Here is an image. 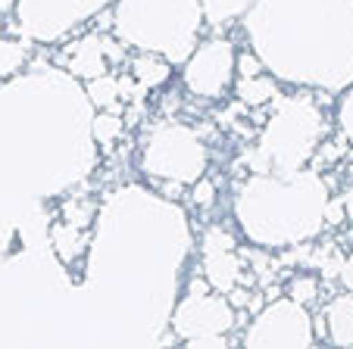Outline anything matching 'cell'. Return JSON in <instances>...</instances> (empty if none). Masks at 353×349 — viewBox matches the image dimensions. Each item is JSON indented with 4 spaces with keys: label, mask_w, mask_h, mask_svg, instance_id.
<instances>
[{
    "label": "cell",
    "mask_w": 353,
    "mask_h": 349,
    "mask_svg": "<svg viewBox=\"0 0 353 349\" xmlns=\"http://www.w3.org/2000/svg\"><path fill=\"white\" fill-rule=\"evenodd\" d=\"M232 78H234L232 41H207V44H200V50L188 60L185 72H181V81H185L188 91L210 100H219L232 87Z\"/></svg>",
    "instance_id": "cell-1"
},
{
    "label": "cell",
    "mask_w": 353,
    "mask_h": 349,
    "mask_svg": "<svg viewBox=\"0 0 353 349\" xmlns=\"http://www.w3.org/2000/svg\"><path fill=\"white\" fill-rule=\"evenodd\" d=\"M66 63V69L75 75V78H97V75L107 72V60H103V50H100V32H91L85 38H79L75 44H69L60 56Z\"/></svg>",
    "instance_id": "cell-2"
},
{
    "label": "cell",
    "mask_w": 353,
    "mask_h": 349,
    "mask_svg": "<svg viewBox=\"0 0 353 349\" xmlns=\"http://www.w3.org/2000/svg\"><path fill=\"white\" fill-rule=\"evenodd\" d=\"M203 275H207L210 287L225 293L234 284H241L244 259L238 256V250H203Z\"/></svg>",
    "instance_id": "cell-3"
},
{
    "label": "cell",
    "mask_w": 353,
    "mask_h": 349,
    "mask_svg": "<svg viewBox=\"0 0 353 349\" xmlns=\"http://www.w3.org/2000/svg\"><path fill=\"white\" fill-rule=\"evenodd\" d=\"M88 228H79V224H69V222H57L50 228V244H54V253L63 259L66 265H75V259H85L88 253Z\"/></svg>",
    "instance_id": "cell-4"
},
{
    "label": "cell",
    "mask_w": 353,
    "mask_h": 349,
    "mask_svg": "<svg viewBox=\"0 0 353 349\" xmlns=\"http://www.w3.org/2000/svg\"><path fill=\"white\" fill-rule=\"evenodd\" d=\"M234 94H238L241 106L260 109V106H269L272 100L281 97V87L275 85V78H269V75L263 72V75H254V78H238Z\"/></svg>",
    "instance_id": "cell-5"
},
{
    "label": "cell",
    "mask_w": 353,
    "mask_h": 349,
    "mask_svg": "<svg viewBox=\"0 0 353 349\" xmlns=\"http://www.w3.org/2000/svg\"><path fill=\"white\" fill-rule=\"evenodd\" d=\"M169 66L160 60V56H154V53H138L132 60V78L138 81L144 91H157V87H163L169 81Z\"/></svg>",
    "instance_id": "cell-6"
},
{
    "label": "cell",
    "mask_w": 353,
    "mask_h": 349,
    "mask_svg": "<svg viewBox=\"0 0 353 349\" xmlns=\"http://www.w3.org/2000/svg\"><path fill=\"white\" fill-rule=\"evenodd\" d=\"M285 297L291 299L294 306H313L316 299L322 297V277L319 275H310V271H294L285 284Z\"/></svg>",
    "instance_id": "cell-7"
},
{
    "label": "cell",
    "mask_w": 353,
    "mask_h": 349,
    "mask_svg": "<svg viewBox=\"0 0 353 349\" xmlns=\"http://www.w3.org/2000/svg\"><path fill=\"white\" fill-rule=\"evenodd\" d=\"M88 97L97 109H113V112H122V97H119V81L116 75L103 72L97 78L88 81Z\"/></svg>",
    "instance_id": "cell-8"
},
{
    "label": "cell",
    "mask_w": 353,
    "mask_h": 349,
    "mask_svg": "<svg viewBox=\"0 0 353 349\" xmlns=\"http://www.w3.org/2000/svg\"><path fill=\"white\" fill-rule=\"evenodd\" d=\"M125 134V119L113 109H100L97 119H94V140H97L103 150H113V144Z\"/></svg>",
    "instance_id": "cell-9"
},
{
    "label": "cell",
    "mask_w": 353,
    "mask_h": 349,
    "mask_svg": "<svg viewBox=\"0 0 353 349\" xmlns=\"http://www.w3.org/2000/svg\"><path fill=\"white\" fill-rule=\"evenodd\" d=\"M94 212H97V203H94V200H88V197H69L66 203L60 206L63 222L79 224V228H91Z\"/></svg>",
    "instance_id": "cell-10"
},
{
    "label": "cell",
    "mask_w": 353,
    "mask_h": 349,
    "mask_svg": "<svg viewBox=\"0 0 353 349\" xmlns=\"http://www.w3.org/2000/svg\"><path fill=\"white\" fill-rule=\"evenodd\" d=\"M26 47L19 44V41H3L0 38V78H10V75H16L22 69V63H26Z\"/></svg>",
    "instance_id": "cell-11"
},
{
    "label": "cell",
    "mask_w": 353,
    "mask_h": 349,
    "mask_svg": "<svg viewBox=\"0 0 353 349\" xmlns=\"http://www.w3.org/2000/svg\"><path fill=\"white\" fill-rule=\"evenodd\" d=\"M234 72H238V78H254V75H263L266 69H263V60L256 53L241 50L234 53Z\"/></svg>",
    "instance_id": "cell-12"
},
{
    "label": "cell",
    "mask_w": 353,
    "mask_h": 349,
    "mask_svg": "<svg viewBox=\"0 0 353 349\" xmlns=\"http://www.w3.org/2000/svg\"><path fill=\"white\" fill-rule=\"evenodd\" d=\"M216 197H219V191H216V184L210 178H200L197 184L191 187V203L197 206V209H213Z\"/></svg>",
    "instance_id": "cell-13"
},
{
    "label": "cell",
    "mask_w": 353,
    "mask_h": 349,
    "mask_svg": "<svg viewBox=\"0 0 353 349\" xmlns=\"http://www.w3.org/2000/svg\"><path fill=\"white\" fill-rule=\"evenodd\" d=\"M100 50H103V60H107V66H122V63H125V47H122L110 32L100 34Z\"/></svg>",
    "instance_id": "cell-14"
},
{
    "label": "cell",
    "mask_w": 353,
    "mask_h": 349,
    "mask_svg": "<svg viewBox=\"0 0 353 349\" xmlns=\"http://www.w3.org/2000/svg\"><path fill=\"white\" fill-rule=\"evenodd\" d=\"M225 299L232 309H247V299H250V290L244 284H234L232 290H225Z\"/></svg>",
    "instance_id": "cell-15"
},
{
    "label": "cell",
    "mask_w": 353,
    "mask_h": 349,
    "mask_svg": "<svg viewBox=\"0 0 353 349\" xmlns=\"http://www.w3.org/2000/svg\"><path fill=\"white\" fill-rule=\"evenodd\" d=\"M325 224L328 228H341V224H344V203L325 206Z\"/></svg>",
    "instance_id": "cell-16"
},
{
    "label": "cell",
    "mask_w": 353,
    "mask_h": 349,
    "mask_svg": "<svg viewBox=\"0 0 353 349\" xmlns=\"http://www.w3.org/2000/svg\"><path fill=\"white\" fill-rule=\"evenodd\" d=\"M160 187V193L166 200H181L185 197V181H166V184H157Z\"/></svg>",
    "instance_id": "cell-17"
},
{
    "label": "cell",
    "mask_w": 353,
    "mask_h": 349,
    "mask_svg": "<svg viewBox=\"0 0 353 349\" xmlns=\"http://www.w3.org/2000/svg\"><path fill=\"white\" fill-rule=\"evenodd\" d=\"M338 281L353 293V253H350V256H344V262H341V275H338Z\"/></svg>",
    "instance_id": "cell-18"
},
{
    "label": "cell",
    "mask_w": 353,
    "mask_h": 349,
    "mask_svg": "<svg viewBox=\"0 0 353 349\" xmlns=\"http://www.w3.org/2000/svg\"><path fill=\"white\" fill-rule=\"evenodd\" d=\"M16 10V0H0V16H10Z\"/></svg>",
    "instance_id": "cell-19"
}]
</instances>
